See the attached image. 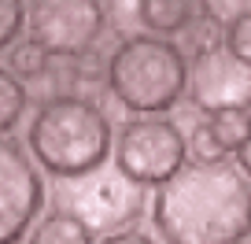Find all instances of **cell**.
<instances>
[{"label":"cell","mask_w":251,"mask_h":244,"mask_svg":"<svg viewBox=\"0 0 251 244\" xmlns=\"http://www.w3.org/2000/svg\"><path fill=\"white\" fill-rule=\"evenodd\" d=\"M248 178L229 163H188L151 204L163 244H240L248 229Z\"/></svg>","instance_id":"1"},{"label":"cell","mask_w":251,"mask_h":244,"mask_svg":"<svg viewBox=\"0 0 251 244\" xmlns=\"http://www.w3.org/2000/svg\"><path fill=\"white\" fill-rule=\"evenodd\" d=\"M26 144H30V156L41 163V170L74 181L107 163L115 130H111V118L100 111V104L63 93L37 108L26 130Z\"/></svg>","instance_id":"2"},{"label":"cell","mask_w":251,"mask_h":244,"mask_svg":"<svg viewBox=\"0 0 251 244\" xmlns=\"http://www.w3.org/2000/svg\"><path fill=\"white\" fill-rule=\"evenodd\" d=\"M107 89L133 115H166L185 96L188 63L181 45L155 33H129L107 59Z\"/></svg>","instance_id":"3"},{"label":"cell","mask_w":251,"mask_h":244,"mask_svg":"<svg viewBox=\"0 0 251 244\" xmlns=\"http://www.w3.org/2000/svg\"><path fill=\"white\" fill-rule=\"evenodd\" d=\"M185 134L166 115H137L118 130L115 170L133 185H163L185 166Z\"/></svg>","instance_id":"4"},{"label":"cell","mask_w":251,"mask_h":244,"mask_svg":"<svg viewBox=\"0 0 251 244\" xmlns=\"http://www.w3.org/2000/svg\"><path fill=\"white\" fill-rule=\"evenodd\" d=\"M26 30L48 59H78L103 37L107 11L100 0H30Z\"/></svg>","instance_id":"5"},{"label":"cell","mask_w":251,"mask_h":244,"mask_svg":"<svg viewBox=\"0 0 251 244\" xmlns=\"http://www.w3.org/2000/svg\"><path fill=\"white\" fill-rule=\"evenodd\" d=\"M59 207H67L71 215H78L93 233H122L133 229V222L144 211V192L141 185H133L129 178L103 163L100 170L74 178L63 185V200Z\"/></svg>","instance_id":"6"},{"label":"cell","mask_w":251,"mask_h":244,"mask_svg":"<svg viewBox=\"0 0 251 244\" xmlns=\"http://www.w3.org/2000/svg\"><path fill=\"white\" fill-rule=\"evenodd\" d=\"M45 207V181L26 148L0 137V244H19Z\"/></svg>","instance_id":"7"},{"label":"cell","mask_w":251,"mask_h":244,"mask_svg":"<svg viewBox=\"0 0 251 244\" xmlns=\"http://www.w3.org/2000/svg\"><path fill=\"white\" fill-rule=\"evenodd\" d=\"M188 100L196 104L207 115L218 111H251V67H244L240 59L222 48V52L200 55L188 67V81H185Z\"/></svg>","instance_id":"8"},{"label":"cell","mask_w":251,"mask_h":244,"mask_svg":"<svg viewBox=\"0 0 251 244\" xmlns=\"http://www.w3.org/2000/svg\"><path fill=\"white\" fill-rule=\"evenodd\" d=\"M137 19L155 37L185 33L196 23V0H137Z\"/></svg>","instance_id":"9"},{"label":"cell","mask_w":251,"mask_h":244,"mask_svg":"<svg viewBox=\"0 0 251 244\" xmlns=\"http://www.w3.org/2000/svg\"><path fill=\"white\" fill-rule=\"evenodd\" d=\"M26 244H96V233L67 207H52L30 226Z\"/></svg>","instance_id":"10"},{"label":"cell","mask_w":251,"mask_h":244,"mask_svg":"<svg viewBox=\"0 0 251 244\" xmlns=\"http://www.w3.org/2000/svg\"><path fill=\"white\" fill-rule=\"evenodd\" d=\"M26 104H30V89L11 71L0 67V134H8V130L19 126V118L26 115Z\"/></svg>","instance_id":"11"},{"label":"cell","mask_w":251,"mask_h":244,"mask_svg":"<svg viewBox=\"0 0 251 244\" xmlns=\"http://www.w3.org/2000/svg\"><path fill=\"white\" fill-rule=\"evenodd\" d=\"M211 130L218 137L222 152H236L244 141H248V130H251V111L236 108V111H218L211 115Z\"/></svg>","instance_id":"12"},{"label":"cell","mask_w":251,"mask_h":244,"mask_svg":"<svg viewBox=\"0 0 251 244\" xmlns=\"http://www.w3.org/2000/svg\"><path fill=\"white\" fill-rule=\"evenodd\" d=\"M8 71L15 74V78H41V74L48 71V55L41 45H33L30 37L26 41H15L8 52Z\"/></svg>","instance_id":"13"},{"label":"cell","mask_w":251,"mask_h":244,"mask_svg":"<svg viewBox=\"0 0 251 244\" xmlns=\"http://www.w3.org/2000/svg\"><path fill=\"white\" fill-rule=\"evenodd\" d=\"M185 48L192 59L200 55H211V52H222L226 48V37H222V26L207 23V19H196V23L185 30Z\"/></svg>","instance_id":"14"},{"label":"cell","mask_w":251,"mask_h":244,"mask_svg":"<svg viewBox=\"0 0 251 244\" xmlns=\"http://www.w3.org/2000/svg\"><path fill=\"white\" fill-rule=\"evenodd\" d=\"M185 144L192 152V163H222V156H226L218 137H214V130H211V122H196L192 134L185 137Z\"/></svg>","instance_id":"15"},{"label":"cell","mask_w":251,"mask_h":244,"mask_svg":"<svg viewBox=\"0 0 251 244\" xmlns=\"http://www.w3.org/2000/svg\"><path fill=\"white\" fill-rule=\"evenodd\" d=\"M222 37H226V52L233 55V59H240L244 67H251V11L240 15V19H233Z\"/></svg>","instance_id":"16"},{"label":"cell","mask_w":251,"mask_h":244,"mask_svg":"<svg viewBox=\"0 0 251 244\" xmlns=\"http://www.w3.org/2000/svg\"><path fill=\"white\" fill-rule=\"evenodd\" d=\"M26 26V4L23 0H0V48H11Z\"/></svg>","instance_id":"17"},{"label":"cell","mask_w":251,"mask_h":244,"mask_svg":"<svg viewBox=\"0 0 251 244\" xmlns=\"http://www.w3.org/2000/svg\"><path fill=\"white\" fill-rule=\"evenodd\" d=\"M200 8H203V19L214 26H229L233 19L248 15L251 11V0H200Z\"/></svg>","instance_id":"18"},{"label":"cell","mask_w":251,"mask_h":244,"mask_svg":"<svg viewBox=\"0 0 251 244\" xmlns=\"http://www.w3.org/2000/svg\"><path fill=\"white\" fill-rule=\"evenodd\" d=\"M74 71H78V78L96 81V78H103V74H107V63H103L100 55H96V48H93V52H85V55H78V59H74Z\"/></svg>","instance_id":"19"},{"label":"cell","mask_w":251,"mask_h":244,"mask_svg":"<svg viewBox=\"0 0 251 244\" xmlns=\"http://www.w3.org/2000/svg\"><path fill=\"white\" fill-rule=\"evenodd\" d=\"M100 244H155L148 233H137V229H122V233H111V237H103Z\"/></svg>","instance_id":"20"},{"label":"cell","mask_w":251,"mask_h":244,"mask_svg":"<svg viewBox=\"0 0 251 244\" xmlns=\"http://www.w3.org/2000/svg\"><path fill=\"white\" fill-rule=\"evenodd\" d=\"M236 163H240L236 170H240V174H248V178H251V130H248V141H244L240 148H236Z\"/></svg>","instance_id":"21"},{"label":"cell","mask_w":251,"mask_h":244,"mask_svg":"<svg viewBox=\"0 0 251 244\" xmlns=\"http://www.w3.org/2000/svg\"><path fill=\"white\" fill-rule=\"evenodd\" d=\"M248 229H251V200H248Z\"/></svg>","instance_id":"22"}]
</instances>
